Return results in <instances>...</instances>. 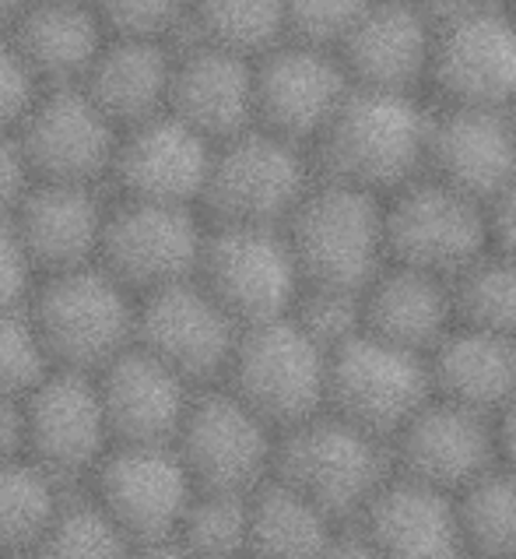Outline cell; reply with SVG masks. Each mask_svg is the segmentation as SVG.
I'll list each match as a JSON object with an SVG mask.
<instances>
[{
    "mask_svg": "<svg viewBox=\"0 0 516 559\" xmlns=\"http://www.w3.org/2000/svg\"><path fill=\"white\" fill-rule=\"evenodd\" d=\"M432 99L422 92L351 85L348 99L313 145L320 177L391 198L425 173Z\"/></svg>",
    "mask_w": 516,
    "mask_h": 559,
    "instance_id": "6da1fadb",
    "label": "cell"
},
{
    "mask_svg": "<svg viewBox=\"0 0 516 559\" xmlns=\"http://www.w3.org/2000/svg\"><path fill=\"white\" fill-rule=\"evenodd\" d=\"M25 310L46 359L60 370L99 373L134 345L137 296L99 261L43 275Z\"/></svg>",
    "mask_w": 516,
    "mask_h": 559,
    "instance_id": "7a4b0ae2",
    "label": "cell"
},
{
    "mask_svg": "<svg viewBox=\"0 0 516 559\" xmlns=\"http://www.w3.org/2000/svg\"><path fill=\"white\" fill-rule=\"evenodd\" d=\"M271 475L337 524H355L391 483V443L324 408L292 429H281Z\"/></svg>",
    "mask_w": 516,
    "mask_h": 559,
    "instance_id": "3957f363",
    "label": "cell"
},
{
    "mask_svg": "<svg viewBox=\"0 0 516 559\" xmlns=\"http://www.w3.org/2000/svg\"><path fill=\"white\" fill-rule=\"evenodd\" d=\"M302 285L362 293L386 264L383 198L331 177H316L296 215L285 222Z\"/></svg>",
    "mask_w": 516,
    "mask_h": 559,
    "instance_id": "277c9868",
    "label": "cell"
},
{
    "mask_svg": "<svg viewBox=\"0 0 516 559\" xmlns=\"http://www.w3.org/2000/svg\"><path fill=\"white\" fill-rule=\"evenodd\" d=\"M316 177L320 169L310 148L264 127H247L215 145L204 215L243 226H285Z\"/></svg>",
    "mask_w": 516,
    "mask_h": 559,
    "instance_id": "5b68a950",
    "label": "cell"
},
{
    "mask_svg": "<svg viewBox=\"0 0 516 559\" xmlns=\"http://www.w3.org/2000/svg\"><path fill=\"white\" fill-rule=\"evenodd\" d=\"M327 348L292 317H274L239 331L229 370L218 383L281 433L327 408Z\"/></svg>",
    "mask_w": 516,
    "mask_h": 559,
    "instance_id": "8992f818",
    "label": "cell"
},
{
    "mask_svg": "<svg viewBox=\"0 0 516 559\" xmlns=\"http://www.w3.org/2000/svg\"><path fill=\"white\" fill-rule=\"evenodd\" d=\"M197 282L236 317L239 328L288 317L302 293V271L285 226L243 222L207 226Z\"/></svg>",
    "mask_w": 516,
    "mask_h": 559,
    "instance_id": "52a82bcc",
    "label": "cell"
},
{
    "mask_svg": "<svg viewBox=\"0 0 516 559\" xmlns=\"http://www.w3.org/2000/svg\"><path fill=\"white\" fill-rule=\"evenodd\" d=\"M383 218L386 261L422 267L449 282L492 247L489 204L429 173L383 198Z\"/></svg>",
    "mask_w": 516,
    "mask_h": 559,
    "instance_id": "ba28073f",
    "label": "cell"
},
{
    "mask_svg": "<svg viewBox=\"0 0 516 559\" xmlns=\"http://www.w3.org/2000/svg\"><path fill=\"white\" fill-rule=\"evenodd\" d=\"M435 394L429 356L359 331L327 359V408L391 443Z\"/></svg>",
    "mask_w": 516,
    "mask_h": 559,
    "instance_id": "9c48e42d",
    "label": "cell"
},
{
    "mask_svg": "<svg viewBox=\"0 0 516 559\" xmlns=\"http://www.w3.org/2000/svg\"><path fill=\"white\" fill-rule=\"evenodd\" d=\"M425 95L443 106L485 109L516 99V22L506 4H464L435 19Z\"/></svg>",
    "mask_w": 516,
    "mask_h": 559,
    "instance_id": "30bf717a",
    "label": "cell"
},
{
    "mask_svg": "<svg viewBox=\"0 0 516 559\" xmlns=\"http://www.w3.org/2000/svg\"><path fill=\"white\" fill-rule=\"evenodd\" d=\"M172 447L197 489L253 492L274 472L278 429L225 383L197 388Z\"/></svg>",
    "mask_w": 516,
    "mask_h": 559,
    "instance_id": "8fae6325",
    "label": "cell"
},
{
    "mask_svg": "<svg viewBox=\"0 0 516 559\" xmlns=\"http://www.w3.org/2000/svg\"><path fill=\"white\" fill-rule=\"evenodd\" d=\"M207 226L212 222L201 207L112 194L99 264L134 296H148L197 275Z\"/></svg>",
    "mask_w": 516,
    "mask_h": 559,
    "instance_id": "7c38bea8",
    "label": "cell"
},
{
    "mask_svg": "<svg viewBox=\"0 0 516 559\" xmlns=\"http://www.w3.org/2000/svg\"><path fill=\"white\" fill-rule=\"evenodd\" d=\"M85 492L141 546L176 535L197 483L172 443H112Z\"/></svg>",
    "mask_w": 516,
    "mask_h": 559,
    "instance_id": "4fadbf2b",
    "label": "cell"
},
{
    "mask_svg": "<svg viewBox=\"0 0 516 559\" xmlns=\"http://www.w3.org/2000/svg\"><path fill=\"white\" fill-rule=\"evenodd\" d=\"M256 127L310 148L351 92V78L331 46L281 39L253 60Z\"/></svg>",
    "mask_w": 516,
    "mask_h": 559,
    "instance_id": "5bb4252c",
    "label": "cell"
},
{
    "mask_svg": "<svg viewBox=\"0 0 516 559\" xmlns=\"http://www.w3.org/2000/svg\"><path fill=\"white\" fill-rule=\"evenodd\" d=\"M112 447L95 373L50 366L25 394V454L68 486H85Z\"/></svg>",
    "mask_w": 516,
    "mask_h": 559,
    "instance_id": "9a60e30c",
    "label": "cell"
},
{
    "mask_svg": "<svg viewBox=\"0 0 516 559\" xmlns=\"http://www.w3.org/2000/svg\"><path fill=\"white\" fill-rule=\"evenodd\" d=\"M32 180L109 187L120 127L82 85L46 88L19 131Z\"/></svg>",
    "mask_w": 516,
    "mask_h": 559,
    "instance_id": "2e32d148",
    "label": "cell"
},
{
    "mask_svg": "<svg viewBox=\"0 0 516 559\" xmlns=\"http://www.w3.org/2000/svg\"><path fill=\"white\" fill-rule=\"evenodd\" d=\"M239 331V321L204 289L197 275L137 296L134 342L187 377L193 388H207L225 377Z\"/></svg>",
    "mask_w": 516,
    "mask_h": 559,
    "instance_id": "e0dca14e",
    "label": "cell"
},
{
    "mask_svg": "<svg viewBox=\"0 0 516 559\" xmlns=\"http://www.w3.org/2000/svg\"><path fill=\"white\" fill-rule=\"evenodd\" d=\"M394 475L457 497L499 461L495 419L432 394L391 440Z\"/></svg>",
    "mask_w": 516,
    "mask_h": 559,
    "instance_id": "ac0fdd59",
    "label": "cell"
},
{
    "mask_svg": "<svg viewBox=\"0 0 516 559\" xmlns=\"http://www.w3.org/2000/svg\"><path fill=\"white\" fill-rule=\"evenodd\" d=\"M215 141L172 117L169 109L152 120L123 127L112 158L109 190L117 198L190 204L204 212V187L212 173Z\"/></svg>",
    "mask_w": 516,
    "mask_h": 559,
    "instance_id": "d6986e66",
    "label": "cell"
},
{
    "mask_svg": "<svg viewBox=\"0 0 516 559\" xmlns=\"http://www.w3.org/2000/svg\"><path fill=\"white\" fill-rule=\"evenodd\" d=\"M435 43V19L422 0H373L337 46L351 85L422 92Z\"/></svg>",
    "mask_w": 516,
    "mask_h": 559,
    "instance_id": "ffe728a7",
    "label": "cell"
},
{
    "mask_svg": "<svg viewBox=\"0 0 516 559\" xmlns=\"http://www.w3.org/2000/svg\"><path fill=\"white\" fill-rule=\"evenodd\" d=\"M109 204V187L32 180L28 194L14 207L11 222L19 229L39 278L99 261Z\"/></svg>",
    "mask_w": 516,
    "mask_h": 559,
    "instance_id": "44dd1931",
    "label": "cell"
},
{
    "mask_svg": "<svg viewBox=\"0 0 516 559\" xmlns=\"http://www.w3.org/2000/svg\"><path fill=\"white\" fill-rule=\"evenodd\" d=\"M425 173L492 204L516 180V141L506 109L432 103Z\"/></svg>",
    "mask_w": 516,
    "mask_h": 559,
    "instance_id": "7402d4cb",
    "label": "cell"
},
{
    "mask_svg": "<svg viewBox=\"0 0 516 559\" xmlns=\"http://www.w3.org/2000/svg\"><path fill=\"white\" fill-rule=\"evenodd\" d=\"M99 397L112 443H172L197 388L137 342L99 373Z\"/></svg>",
    "mask_w": 516,
    "mask_h": 559,
    "instance_id": "603a6c76",
    "label": "cell"
},
{
    "mask_svg": "<svg viewBox=\"0 0 516 559\" xmlns=\"http://www.w3.org/2000/svg\"><path fill=\"white\" fill-rule=\"evenodd\" d=\"M253 60L201 39H180L172 63L169 114L212 138L215 145L256 127Z\"/></svg>",
    "mask_w": 516,
    "mask_h": 559,
    "instance_id": "cb8c5ba5",
    "label": "cell"
},
{
    "mask_svg": "<svg viewBox=\"0 0 516 559\" xmlns=\"http://www.w3.org/2000/svg\"><path fill=\"white\" fill-rule=\"evenodd\" d=\"M355 528L380 559H467L457 500L449 492L391 475Z\"/></svg>",
    "mask_w": 516,
    "mask_h": 559,
    "instance_id": "d4e9b609",
    "label": "cell"
},
{
    "mask_svg": "<svg viewBox=\"0 0 516 559\" xmlns=\"http://www.w3.org/2000/svg\"><path fill=\"white\" fill-rule=\"evenodd\" d=\"M362 317L369 334L429 356L457 324L454 282L422 267L386 261L362 289Z\"/></svg>",
    "mask_w": 516,
    "mask_h": 559,
    "instance_id": "484cf974",
    "label": "cell"
},
{
    "mask_svg": "<svg viewBox=\"0 0 516 559\" xmlns=\"http://www.w3.org/2000/svg\"><path fill=\"white\" fill-rule=\"evenodd\" d=\"M4 32L46 88L82 82L109 39L92 0H25Z\"/></svg>",
    "mask_w": 516,
    "mask_h": 559,
    "instance_id": "4316f807",
    "label": "cell"
},
{
    "mask_svg": "<svg viewBox=\"0 0 516 559\" xmlns=\"http://www.w3.org/2000/svg\"><path fill=\"white\" fill-rule=\"evenodd\" d=\"M180 39H137V36H112L103 43L99 57L92 60L82 85L117 127H134L169 109L172 88V63Z\"/></svg>",
    "mask_w": 516,
    "mask_h": 559,
    "instance_id": "83f0119b",
    "label": "cell"
},
{
    "mask_svg": "<svg viewBox=\"0 0 516 559\" xmlns=\"http://www.w3.org/2000/svg\"><path fill=\"white\" fill-rule=\"evenodd\" d=\"M429 370L440 397L495 419L516 397V338L457 321L429 353Z\"/></svg>",
    "mask_w": 516,
    "mask_h": 559,
    "instance_id": "f1b7e54d",
    "label": "cell"
},
{
    "mask_svg": "<svg viewBox=\"0 0 516 559\" xmlns=\"http://www.w3.org/2000/svg\"><path fill=\"white\" fill-rule=\"evenodd\" d=\"M341 528L345 524L271 475L250 492L247 559H320Z\"/></svg>",
    "mask_w": 516,
    "mask_h": 559,
    "instance_id": "f546056e",
    "label": "cell"
},
{
    "mask_svg": "<svg viewBox=\"0 0 516 559\" xmlns=\"http://www.w3.org/2000/svg\"><path fill=\"white\" fill-rule=\"evenodd\" d=\"M74 489L28 454L0 461V556H32Z\"/></svg>",
    "mask_w": 516,
    "mask_h": 559,
    "instance_id": "4dcf8cb0",
    "label": "cell"
},
{
    "mask_svg": "<svg viewBox=\"0 0 516 559\" xmlns=\"http://www.w3.org/2000/svg\"><path fill=\"white\" fill-rule=\"evenodd\" d=\"M454 500L467 552L478 559H516V468L495 461Z\"/></svg>",
    "mask_w": 516,
    "mask_h": 559,
    "instance_id": "1f68e13d",
    "label": "cell"
},
{
    "mask_svg": "<svg viewBox=\"0 0 516 559\" xmlns=\"http://www.w3.org/2000/svg\"><path fill=\"white\" fill-rule=\"evenodd\" d=\"M183 39L261 57L274 43L288 39L285 0H190Z\"/></svg>",
    "mask_w": 516,
    "mask_h": 559,
    "instance_id": "d6a6232c",
    "label": "cell"
},
{
    "mask_svg": "<svg viewBox=\"0 0 516 559\" xmlns=\"http://www.w3.org/2000/svg\"><path fill=\"white\" fill-rule=\"evenodd\" d=\"M134 542L95 503L85 486L74 489L50 532L28 559H131Z\"/></svg>",
    "mask_w": 516,
    "mask_h": 559,
    "instance_id": "836d02e7",
    "label": "cell"
},
{
    "mask_svg": "<svg viewBox=\"0 0 516 559\" xmlns=\"http://www.w3.org/2000/svg\"><path fill=\"white\" fill-rule=\"evenodd\" d=\"M457 321L516 338V258L489 247L454 278Z\"/></svg>",
    "mask_w": 516,
    "mask_h": 559,
    "instance_id": "e575fe53",
    "label": "cell"
},
{
    "mask_svg": "<svg viewBox=\"0 0 516 559\" xmlns=\"http://www.w3.org/2000/svg\"><path fill=\"white\" fill-rule=\"evenodd\" d=\"M172 538H180L197 559H247L250 492L197 489Z\"/></svg>",
    "mask_w": 516,
    "mask_h": 559,
    "instance_id": "d590c367",
    "label": "cell"
},
{
    "mask_svg": "<svg viewBox=\"0 0 516 559\" xmlns=\"http://www.w3.org/2000/svg\"><path fill=\"white\" fill-rule=\"evenodd\" d=\"M292 321L334 353L337 345H345L359 331H365L362 317V293L355 289H334V285H302V293L292 307Z\"/></svg>",
    "mask_w": 516,
    "mask_h": 559,
    "instance_id": "8d00e7d4",
    "label": "cell"
},
{
    "mask_svg": "<svg viewBox=\"0 0 516 559\" xmlns=\"http://www.w3.org/2000/svg\"><path fill=\"white\" fill-rule=\"evenodd\" d=\"M112 36L183 39L190 0H92Z\"/></svg>",
    "mask_w": 516,
    "mask_h": 559,
    "instance_id": "74e56055",
    "label": "cell"
},
{
    "mask_svg": "<svg viewBox=\"0 0 516 559\" xmlns=\"http://www.w3.org/2000/svg\"><path fill=\"white\" fill-rule=\"evenodd\" d=\"M46 370L50 359L28 321V310H0V394H28Z\"/></svg>",
    "mask_w": 516,
    "mask_h": 559,
    "instance_id": "f35d334b",
    "label": "cell"
},
{
    "mask_svg": "<svg viewBox=\"0 0 516 559\" xmlns=\"http://www.w3.org/2000/svg\"><path fill=\"white\" fill-rule=\"evenodd\" d=\"M369 4H373V0H285L288 39H302V43H316V46L337 50Z\"/></svg>",
    "mask_w": 516,
    "mask_h": 559,
    "instance_id": "ab89813d",
    "label": "cell"
},
{
    "mask_svg": "<svg viewBox=\"0 0 516 559\" xmlns=\"http://www.w3.org/2000/svg\"><path fill=\"white\" fill-rule=\"evenodd\" d=\"M43 92L46 85L28 68L8 32L0 28V131H19Z\"/></svg>",
    "mask_w": 516,
    "mask_h": 559,
    "instance_id": "60d3db41",
    "label": "cell"
},
{
    "mask_svg": "<svg viewBox=\"0 0 516 559\" xmlns=\"http://www.w3.org/2000/svg\"><path fill=\"white\" fill-rule=\"evenodd\" d=\"M36 282L39 271L32 264L11 215L0 218V310L28 307V296L36 289Z\"/></svg>",
    "mask_w": 516,
    "mask_h": 559,
    "instance_id": "b9f144b4",
    "label": "cell"
},
{
    "mask_svg": "<svg viewBox=\"0 0 516 559\" xmlns=\"http://www.w3.org/2000/svg\"><path fill=\"white\" fill-rule=\"evenodd\" d=\"M32 187V169L14 131H0V218L14 215V207Z\"/></svg>",
    "mask_w": 516,
    "mask_h": 559,
    "instance_id": "7bdbcfd3",
    "label": "cell"
},
{
    "mask_svg": "<svg viewBox=\"0 0 516 559\" xmlns=\"http://www.w3.org/2000/svg\"><path fill=\"white\" fill-rule=\"evenodd\" d=\"M489 226H492V247L516 258V180L492 198Z\"/></svg>",
    "mask_w": 516,
    "mask_h": 559,
    "instance_id": "ee69618b",
    "label": "cell"
},
{
    "mask_svg": "<svg viewBox=\"0 0 516 559\" xmlns=\"http://www.w3.org/2000/svg\"><path fill=\"white\" fill-rule=\"evenodd\" d=\"M25 454V394H0V461Z\"/></svg>",
    "mask_w": 516,
    "mask_h": 559,
    "instance_id": "f6af8a7d",
    "label": "cell"
},
{
    "mask_svg": "<svg viewBox=\"0 0 516 559\" xmlns=\"http://www.w3.org/2000/svg\"><path fill=\"white\" fill-rule=\"evenodd\" d=\"M320 559H380V556L355 524H345V528L331 538V546L320 552Z\"/></svg>",
    "mask_w": 516,
    "mask_h": 559,
    "instance_id": "bcb514c9",
    "label": "cell"
},
{
    "mask_svg": "<svg viewBox=\"0 0 516 559\" xmlns=\"http://www.w3.org/2000/svg\"><path fill=\"white\" fill-rule=\"evenodd\" d=\"M495 447H499V461L516 468V397L495 415Z\"/></svg>",
    "mask_w": 516,
    "mask_h": 559,
    "instance_id": "7dc6e473",
    "label": "cell"
},
{
    "mask_svg": "<svg viewBox=\"0 0 516 559\" xmlns=\"http://www.w3.org/2000/svg\"><path fill=\"white\" fill-rule=\"evenodd\" d=\"M131 559H197L180 538H158V542H141L131 549Z\"/></svg>",
    "mask_w": 516,
    "mask_h": 559,
    "instance_id": "c3c4849f",
    "label": "cell"
},
{
    "mask_svg": "<svg viewBox=\"0 0 516 559\" xmlns=\"http://www.w3.org/2000/svg\"><path fill=\"white\" fill-rule=\"evenodd\" d=\"M22 4H25V0H0V28L14 19V11H19Z\"/></svg>",
    "mask_w": 516,
    "mask_h": 559,
    "instance_id": "681fc988",
    "label": "cell"
},
{
    "mask_svg": "<svg viewBox=\"0 0 516 559\" xmlns=\"http://www.w3.org/2000/svg\"><path fill=\"white\" fill-rule=\"evenodd\" d=\"M506 120H509V131H513V141H516V99L506 106Z\"/></svg>",
    "mask_w": 516,
    "mask_h": 559,
    "instance_id": "f907efd6",
    "label": "cell"
},
{
    "mask_svg": "<svg viewBox=\"0 0 516 559\" xmlns=\"http://www.w3.org/2000/svg\"><path fill=\"white\" fill-rule=\"evenodd\" d=\"M467 4H506V0H467Z\"/></svg>",
    "mask_w": 516,
    "mask_h": 559,
    "instance_id": "816d5d0a",
    "label": "cell"
},
{
    "mask_svg": "<svg viewBox=\"0 0 516 559\" xmlns=\"http://www.w3.org/2000/svg\"><path fill=\"white\" fill-rule=\"evenodd\" d=\"M506 11L513 14V22H516V0H506Z\"/></svg>",
    "mask_w": 516,
    "mask_h": 559,
    "instance_id": "f5cc1de1",
    "label": "cell"
},
{
    "mask_svg": "<svg viewBox=\"0 0 516 559\" xmlns=\"http://www.w3.org/2000/svg\"><path fill=\"white\" fill-rule=\"evenodd\" d=\"M4 559H28V556H4Z\"/></svg>",
    "mask_w": 516,
    "mask_h": 559,
    "instance_id": "db71d44e",
    "label": "cell"
},
{
    "mask_svg": "<svg viewBox=\"0 0 516 559\" xmlns=\"http://www.w3.org/2000/svg\"><path fill=\"white\" fill-rule=\"evenodd\" d=\"M467 559H478V556H467Z\"/></svg>",
    "mask_w": 516,
    "mask_h": 559,
    "instance_id": "11a10c76",
    "label": "cell"
},
{
    "mask_svg": "<svg viewBox=\"0 0 516 559\" xmlns=\"http://www.w3.org/2000/svg\"><path fill=\"white\" fill-rule=\"evenodd\" d=\"M0 559H4V556H0Z\"/></svg>",
    "mask_w": 516,
    "mask_h": 559,
    "instance_id": "9f6ffc18",
    "label": "cell"
}]
</instances>
